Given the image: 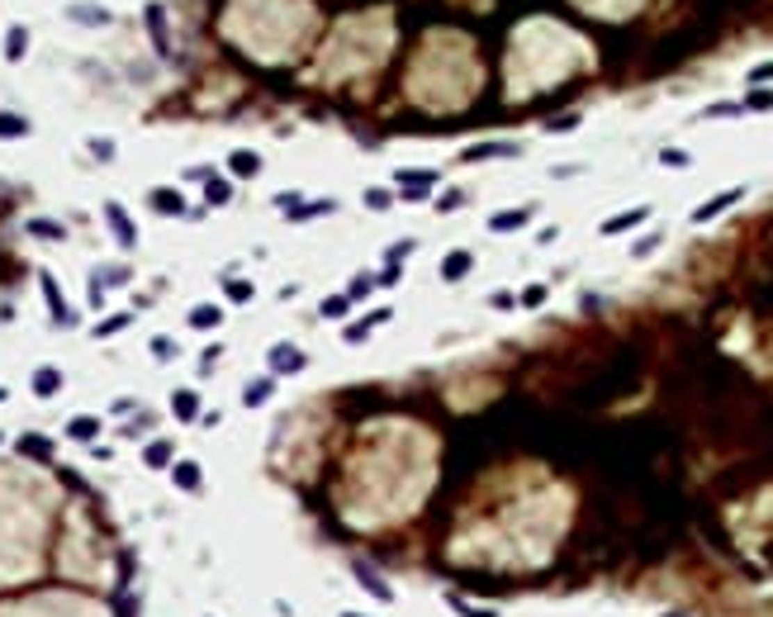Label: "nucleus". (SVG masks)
<instances>
[{"mask_svg":"<svg viewBox=\"0 0 773 617\" xmlns=\"http://www.w3.org/2000/svg\"><path fill=\"white\" fill-rule=\"evenodd\" d=\"M356 584H361V589H371L380 603H394V589H389V584H384L375 570H366V565H356Z\"/></svg>","mask_w":773,"mask_h":617,"instance_id":"423d86ee","label":"nucleus"},{"mask_svg":"<svg viewBox=\"0 0 773 617\" xmlns=\"http://www.w3.org/2000/svg\"><path fill=\"white\" fill-rule=\"evenodd\" d=\"M437 181V171H399V186H418V190H427Z\"/></svg>","mask_w":773,"mask_h":617,"instance_id":"b1692460","label":"nucleus"},{"mask_svg":"<svg viewBox=\"0 0 773 617\" xmlns=\"http://www.w3.org/2000/svg\"><path fill=\"white\" fill-rule=\"evenodd\" d=\"M470 266H475V257H470V252H451V257L441 262V280H460Z\"/></svg>","mask_w":773,"mask_h":617,"instance_id":"9d476101","label":"nucleus"},{"mask_svg":"<svg viewBox=\"0 0 773 617\" xmlns=\"http://www.w3.org/2000/svg\"><path fill=\"white\" fill-rule=\"evenodd\" d=\"M124 323H129V314H119V319H109V323H100V328H95V332H100V337H109V332H119V328H124Z\"/></svg>","mask_w":773,"mask_h":617,"instance_id":"c9c22d12","label":"nucleus"},{"mask_svg":"<svg viewBox=\"0 0 773 617\" xmlns=\"http://www.w3.org/2000/svg\"><path fill=\"white\" fill-rule=\"evenodd\" d=\"M740 195H745V186H731V190H721L717 200H707V205H697V209H693V223H707V218H717L721 209L740 205Z\"/></svg>","mask_w":773,"mask_h":617,"instance_id":"f257e3e1","label":"nucleus"},{"mask_svg":"<svg viewBox=\"0 0 773 617\" xmlns=\"http://www.w3.org/2000/svg\"><path fill=\"white\" fill-rule=\"evenodd\" d=\"M361 295H371V275H356V280H351V295L347 299H361Z\"/></svg>","mask_w":773,"mask_h":617,"instance_id":"f704fd0d","label":"nucleus"},{"mask_svg":"<svg viewBox=\"0 0 773 617\" xmlns=\"http://www.w3.org/2000/svg\"><path fill=\"white\" fill-rule=\"evenodd\" d=\"M228 166H233V176H257V171H261V157L242 147V152H233V161H228Z\"/></svg>","mask_w":773,"mask_h":617,"instance_id":"4468645a","label":"nucleus"},{"mask_svg":"<svg viewBox=\"0 0 773 617\" xmlns=\"http://www.w3.org/2000/svg\"><path fill=\"white\" fill-rule=\"evenodd\" d=\"M527 218H532V209H503V214L489 218V228H494V233H507V228H522Z\"/></svg>","mask_w":773,"mask_h":617,"instance_id":"9b49d317","label":"nucleus"},{"mask_svg":"<svg viewBox=\"0 0 773 617\" xmlns=\"http://www.w3.org/2000/svg\"><path fill=\"white\" fill-rule=\"evenodd\" d=\"M270 366L285 376V371H304V351H294L290 342H280V347L270 351Z\"/></svg>","mask_w":773,"mask_h":617,"instance_id":"0eeeda50","label":"nucleus"},{"mask_svg":"<svg viewBox=\"0 0 773 617\" xmlns=\"http://www.w3.org/2000/svg\"><path fill=\"white\" fill-rule=\"evenodd\" d=\"M105 218H109V228H114V238L124 242V247H133V242H138V228H133V218L124 214L119 205H105Z\"/></svg>","mask_w":773,"mask_h":617,"instance_id":"f03ea898","label":"nucleus"},{"mask_svg":"<svg viewBox=\"0 0 773 617\" xmlns=\"http://www.w3.org/2000/svg\"><path fill=\"white\" fill-rule=\"evenodd\" d=\"M645 218H650V209L640 205V209H626V214H612V218H608V223H603V228H598V233H608V238H612V233H626V228H636V223H645Z\"/></svg>","mask_w":773,"mask_h":617,"instance_id":"39448f33","label":"nucleus"},{"mask_svg":"<svg viewBox=\"0 0 773 617\" xmlns=\"http://www.w3.org/2000/svg\"><path fill=\"white\" fill-rule=\"evenodd\" d=\"M257 295L252 290V280H228V299H238V304H247V299Z\"/></svg>","mask_w":773,"mask_h":617,"instance_id":"bb28decb","label":"nucleus"},{"mask_svg":"<svg viewBox=\"0 0 773 617\" xmlns=\"http://www.w3.org/2000/svg\"><path fill=\"white\" fill-rule=\"evenodd\" d=\"M57 390H62V371H57V366H38V371H33V394H38V399H53Z\"/></svg>","mask_w":773,"mask_h":617,"instance_id":"20e7f679","label":"nucleus"},{"mask_svg":"<svg viewBox=\"0 0 773 617\" xmlns=\"http://www.w3.org/2000/svg\"><path fill=\"white\" fill-rule=\"evenodd\" d=\"M347 617H356V613H347Z\"/></svg>","mask_w":773,"mask_h":617,"instance_id":"a19ab883","label":"nucleus"},{"mask_svg":"<svg viewBox=\"0 0 773 617\" xmlns=\"http://www.w3.org/2000/svg\"><path fill=\"white\" fill-rule=\"evenodd\" d=\"M24 48H29V29L15 24L10 33H5V57H10V62H19V57H24Z\"/></svg>","mask_w":773,"mask_h":617,"instance_id":"ddd939ff","label":"nucleus"},{"mask_svg":"<svg viewBox=\"0 0 773 617\" xmlns=\"http://www.w3.org/2000/svg\"><path fill=\"white\" fill-rule=\"evenodd\" d=\"M484 157H517V143H475L465 161H484Z\"/></svg>","mask_w":773,"mask_h":617,"instance_id":"6e6552de","label":"nucleus"},{"mask_svg":"<svg viewBox=\"0 0 773 617\" xmlns=\"http://www.w3.org/2000/svg\"><path fill=\"white\" fill-rule=\"evenodd\" d=\"M451 603H455V613H460V617H498L494 608H470V603H465V598H455V593H451Z\"/></svg>","mask_w":773,"mask_h":617,"instance_id":"cd10ccee","label":"nucleus"},{"mask_svg":"<svg viewBox=\"0 0 773 617\" xmlns=\"http://www.w3.org/2000/svg\"><path fill=\"white\" fill-rule=\"evenodd\" d=\"M176 484H181V489H195V484H200V470H195V465H176Z\"/></svg>","mask_w":773,"mask_h":617,"instance_id":"c756f323","label":"nucleus"},{"mask_svg":"<svg viewBox=\"0 0 773 617\" xmlns=\"http://www.w3.org/2000/svg\"><path fill=\"white\" fill-rule=\"evenodd\" d=\"M90 152H95L100 161H109L114 157V143H109V138H90Z\"/></svg>","mask_w":773,"mask_h":617,"instance_id":"2f4dec72","label":"nucleus"},{"mask_svg":"<svg viewBox=\"0 0 773 617\" xmlns=\"http://www.w3.org/2000/svg\"><path fill=\"white\" fill-rule=\"evenodd\" d=\"M166 460H171V442H152V447H147V465L157 470V465H166Z\"/></svg>","mask_w":773,"mask_h":617,"instance_id":"a878e982","label":"nucleus"},{"mask_svg":"<svg viewBox=\"0 0 773 617\" xmlns=\"http://www.w3.org/2000/svg\"><path fill=\"white\" fill-rule=\"evenodd\" d=\"M366 205H371V209H389V205H394V195H389V190H366Z\"/></svg>","mask_w":773,"mask_h":617,"instance_id":"c85d7f7f","label":"nucleus"},{"mask_svg":"<svg viewBox=\"0 0 773 617\" xmlns=\"http://www.w3.org/2000/svg\"><path fill=\"white\" fill-rule=\"evenodd\" d=\"M204 200H209V205H228V200H233V186H228V181H209V186H204Z\"/></svg>","mask_w":773,"mask_h":617,"instance_id":"5701e85b","label":"nucleus"},{"mask_svg":"<svg viewBox=\"0 0 773 617\" xmlns=\"http://www.w3.org/2000/svg\"><path fill=\"white\" fill-rule=\"evenodd\" d=\"M29 233H38V238H67V228H62V223H53V218H33V223H29Z\"/></svg>","mask_w":773,"mask_h":617,"instance_id":"412c9836","label":"nucleus"},{"mask_svg":"<svg viewBox=\"0 0 773 617\" xmlns=\"http://www.w3.org/2000/svg\"><path fill=\"white\" fill-rule=\"evenodd\" d=\"M195 408H200L195 394H176V413H181V418H195Z\"/></svg>","mask_w":773,"mask_h":617,"instance_id":"473e14b6","label":"nucleus"},{"mask_svg":"<svg viewBox=\"0 0 773 617\" xmlns=\"http://www.w3.org/2000/svg\"><path fill=\"white\" fill-rule=\"evenodd\" d=\"M366 332H371V323H351V328H347V342H366Z\"/></svg>","mask_w":773,"mask_h":617,"instance_id":"e433bc0d","label":"nucleus"},{"mask_svg":"<svg viewBox=\"0 0 773 617\" xmlns=\"http://www.w3.org/2000/svg\"><path fill=\"white\" fill-rule=\"evenodd\" d=\"M152 356H157V361H171V356H176V342H171V337H157V342H152Z\"/></svg>","mask_w":773,"mask_h":617,"instance_id":"7c9ffc66","label":"nucleus"},{"mask_svg":"<svg viewBox=\"0 0 773 617\" xmlns=\"http://www.w3.org/2000/svg\"><path fill=\"white\" fill-rule=\"evenodd\" d=\"M43 295H48V304H53V319H57V323H72V314H67V299L57 295L53 275H43Z\"/></svg>","mask_w":773,"mask_h":617,"instance_id":"dca6fc26","label":"nucleus"},{"mask_svg":"<svg viewBox=\"0 0 773 617\" xmlns=\"http://www.w3.org/2000/svg\"><path fill=\"white\" fill-rule=\"evenodd\" d=\"M773 77V62H764V67H754V72H749V81H769Z\"/></svg>","mask_w":773,"mask_h":617,"instance_id":"ea45409f","label":"nucleus"},{"mask_svg":"<svg viewBox=\"0 0 773 617\" xmlns=\"http://www.w3.org/2000/svg\"><path fill=\"white\" fill-rule=\"evenodd\" d=\"M152 205H157L161 214H186V200H181L176 190H152Z\"/></svg>","mask_w":773,"mask_h":617,"instance_id":"2eb2a0df","label":"nucleus"},{"mask_svg":"<svg viewBox=\"0 0 773 617\" xmlns=\"http://www.w3.org/2000/svg\"><path fill=\"white\" fill-rule=\"evenodd\" d=\"M76 24H109V10H90V5H72L67 10Z\"/></svg>","mask_w":773,"mask_h":617,"instance_id":"f3484780","label":"nucleus"},{"mask_svg":"<svg viewBox=\"0 0 773 617\" xmlns=\"http://www.w3.org/2000/svg\"><path fill=\"white\" fill-rule=\"evenodd\" d=\"M29 134V119L15 114V109H0V138H24Z\"/></svg>","mask_w":773,"mask_h":617,"instance_id":"f8f14e48","label":"nucleus"},{"mask_svg":"<svg viewBox=\"0 0 773 617\" xmlns=\"http://www.w3.org/2000/svg\"><path fill=\"white\" fill-rule=\"evenodd\" d=\"M19 451H24V456H53V442H43V437H19Z\"/></svg>","mask_w":773,"mask_h":617,"instance_id":"4be33fe9","label":"nucleus"},{"mask_svg":"<svg viewBox=\"0 0 773 617\" xmlns=\"http://www.w3.org/2000/svg\"><path fill=\"white\" fill-rule=\"evenodd\" d=\"M489 304H494V309H512V304H517V299H512V295H507V290H498V295H494V299H489Z\"/></svg>","mask_w":773,"mask_h":617,"instance_id":"58836bf2","label":"nucleus"},{"mask_svg":"<svg viewBox=\"0 0 773 617\" xmlns=\"http://www.w3.org/2000/svg\"><path fill=\"white\" fill-rule=\"evenodd\" d=\"M318 314H323V319H347V314H351V299L347 295H327Z\"/></svg>","mask_w":773,"mask_h":617,"instance_id":"a211bd4d","label":"nucleus"},{"mask_svg":"<svg viewBox=\"0 0 773 617\" xmlns=\"http://www.w3.org/2000/svg\"><path fill=\"white\" fill-rule=\"evenodd\" d=\"M655 247H660V233H655V238H645V242H636L631 252H636V257H645V252H655Z\"/></svg>","mask_w":773,"mask_h":617,"instance_id":"4c0bfd02","label":"nucleus"},{"mask_svg":"<svg viewBox=\"0 0 773 617\" xmlns=\"http://www.w3.org/2000/svg\"><path fill=\"white\" fill-rule=\"evenodd\" d=\"M517 304H522V309H541V304H546V285H527V290L517 295Z\"/></svg>","mask_w":773,"mask_h":617,"instance_id":"393cba45","label":"nucleus"},{"mask_svg":"<svg viewBox=\"0 0 773 617\" xmlns=\"http://www.w3.org/2000/svg\"><path fill=\"white\" fill-rule=\"evenodd\" d=\"M660 161H665V166H688L693 157H688V152H678V147H669V152H665Z\"/></svg>","mask_w":773,"mask_h":617,"instance_id":"72a5a7b5","label":"nucleus"},{"mask_svg":"<svg viewBox=\"0 0 773 617\" xmlns=\"http://www.w3.org/2000/svg\"><path fill=\"white\" fill-rule=\"evenodd\" d=\"M72 437H81V442H90V437H95V432H100V418H90V413H81V418H72Z\"/></svg>","mask_w":773,"mask_h":617,"instance_id":"6ab92c4d","label":"nucleus"},{"mask_svg":"<svg viewBox=\"0 0 773 617\" xmlns=\"http://www.w3.org/2000/svg\"><path fill=\"white\" fill-rule=\"evenodd\" d=\"M147 29H152V43H157V53L171 57V33H166V15H161V5H147Z\"/></svg>","mask_w":773,"mask_h":617,"instance_id":"7ed1b4c3","label":"nucleus"},{"mask_svg":"<svg viewBox=\"0 0 773 617\" xmlns=\"http://www.w3.org/2000/svg\"><path fill=\"white\" fill-rule=\"evenodd\" d=\"M218 319H223V309H213V304H200V309L190 314L195 328H218Z\"/></svg>","mask_w":773,"mask_h":617,"instance_id":"aec40b11","label":"nucleus"},{"mask_svg":"<svg viewBox=\"0 0 773 617\" xmlns=\"http://www.w3.org/2000/svg\"><path fill=\"white\" fill-rule=\"evenodd\" d=\"M270 394H275V380L261 376V380H252V385L242 390V403H247V408H261V403H266Z\"/></svg>","mask_w":773,"mask_h":617,"instance_id":"1a4fd4ad","label":"nucleus"}]
</instances>
